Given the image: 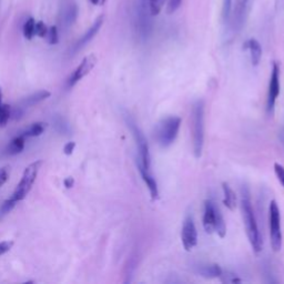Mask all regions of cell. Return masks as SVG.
I'll return each instance as SVG.
<instances>
[{
    "mask_svg": "<svg viewBox=\"0 0 284 284\" xmlns=\"http://www.w3.org/2000/svg\"><path fill=\"white\" fill-rule=\"evenodd\" d=\"M25 141H26V137L22 135L13 139V141L9 143V146L7 148V153L9 155L19 154L22 150L25 149V143H26Z\"/></svg>",
    "mask_w": 284,
    "mask_h": 284,
    "instance_id": "cell-17",
    "label": "cell"
},
{
    "mask_svg": "<svg viewBox=\"0 0 284 284\" xmlns=\"http://www.w3.org/2000/svg\"><path fill=\"white\" fill-rule=\"evenodd\" d=\"M269 222H270V239L271 247L274 252H279L282 248V232L280 210L274 200L271 201L269 207Z\"/></svg>",
    "mask_w": 284,
    "mask_h": 284,
    "instance_id": "cell-6",
    "label": "cell"
},
{
    "mask_svg": "<svg viewBox=\"0 0 284 284\" xmlns=\"http://www.w3.org/2000/svg\"><path fill=\"white\" fill-rule=\"evenodd\" d=\"M127 125L130 128L132 136L135 138V141L138 148V166H140L144 169L150 170L151 167V155H150V150H149V144L146 137H144L143 132L140 130V128L137 126V124L133 121L130 117L127 118Z\"/></svg>",
    "mask_w": 284,
    "mask_h": 284,
    "instance_id": "cell-5",
    "label": "cell"
},
{
    "mask_svg": "<svg viewBox=\"0 0 284 284\" xmlns=\"http://www.w3.org/2000/svg\"><path fill=\"white\" fill-rule=\"evenodd\" d=\"M241 211L243 222H245L246 225L247 235L249 237V241L251 243V247L256 252H260L262 250V239H261L257 219L256 216H254L250 191H249L247 187H243L241 189Z\"/></svg>",
    "mask_w": 284,
    "mask_h": 284,
    "instance_id": "cell-1",
    "label": "cell"
},
{
    "mask_svg": "<svg viewBox=\"0 0 284 284\" xmlns=\"http://www.w3.org/2000/svg\"><path fill=\"white\" fill-rule=\"evenodd\" d=\"M103 20H104V16H100V17H98V18L96 19V21L94 22V25H92L90 27V29L88 31H87L83 38H81L79 42L77 43L76 45V50H79L84 47V46H86L88 43H90L92 39H94L96 37V34L99 32L100 30V28L102 27L103 25Z\"/></svg>",
    "mask_w": 284,
    "mask_h": 284,
    "instance_id": "cell-12",
    "label": "cell"
},
{
    "mask_svg": "<svg viewBox=\"0 0 284 284\" xmlns=\"http://www.w3.org/2000/svg\"><path fill=\"white\" fill-rule=\"evenodd\" d=\"M232 10V0H223L222 6V18L224 21H228Z\"/></svg>",
    "mask_w": 284,
    "mask_h": 284,
    "instance_id": "cell-26",
    "label": "cell"
},
{
    "mask_svg": "<svg viewBox=\"0 0 284 284\" xmlns=\"http://www.w3.org/2000/svg\"><path fill=\"white\" fill-rule=\"evenodd\" d=\"M89 2L95 6H102V5H104V3L107 2V0H89Z\"/></svg>",
    "mask_w": 284,
    "mask_h": 284,
    "instance_id": "cell-34",
    "label": "cell"
},
{
    "mask_svg": "<svg viewBox=\"0 0 284 284\" xmlns=\"http://www.w3.org/2000/svg\"><path fill=\"white\" fill-rule=\"evenodd\" d=\"M181 119L170 115L162 119L155 128V140L162 148H168L175 142L180 129Z\"/></svg>",
    "mask_w": 284,
    "mask_h": 284,
    "instance_id": "cell-3",
    "label": "cell"
},
{
    "mask_svg": "<svg viewBox=\"0 0 284 284\" xmlns=\"http://www.w3.org/2000/svg\"><path fill=\"white\" fill-rule=\"evenodd\" d=\"M97 62H98V59H97L96 55H94V54L85 57L84 60L81 61L80 65L76 68V70H74L73 73L71 74V77L69 78L68 86L73 87L77 83H79L81 79H84L87 74H89V72L95 68Z\"/></svg>",
    "mask_w": 284,
    "mask_h": 284,
    "instance_id": "cell-10",
    "label": "cell"
},
{
    "mask_svg": "<svg viewBox=\"0 0 284 284\" xmlns=\"http://www.w3.org/2000/svg\"><path fill=\"white\" fill-rule=\"evenodd\" d=\"M192 121V147L195 158H200L205 144V102L196 100L191 112Z\"/></svg>",
    "mask_w": 284,
    "mask_h": 284,
    "instance_id": "cell-2",
    "label": "cell"
},
{
    "mask_svg": "<svg viewBox=\"0 0 284 284\" xmlns=\"http://www.w3.org/2000/svg\"><path fill=\"white\" fill-rule=\"evenodd\" d=\"M43 165H44L43 160H37L26 168L24 171V175L21 177L20 182L18 183V185H17L14 193L10 196L11 200L16 202V204H18L19 201L26 199L27 194L30 192V190L32 189V185L34 181H36L37 176L40 171V168H42Z\"/></svg>",
    "mask_w": 284,
    "mask_h": 284,
    "instance_id": "cell-4",
    "label": "cell"
},
{
    "mask_svg": "<svg viewBox=\"0 0 284 284\" xmlns=\"http://www.w3.org/2000/svg\"><path fill=\"white\" fill-rule=\"evenodd\" d=\"M46 38H47L48 43L50 45L58 44V42H59V37H58V29L56 26H52L48 29V33L47 36H46Z\"/></svg>",
    "mask_w": 284,
    "mask_h": 284,
    "instance_id": "cell-25",
    "label": "cell"
},
{
    "mask_svg": "<svg viewBox=\"0 0 284 284\" xmlns=\"http://www.w3.org/2000/svg\"><path fill=\"white\" fill-rule=\"evenodd\" d=\"M48 33V28L45 25L44 21L36 22V34L40 38H46Z\"/></svg>",
    "mask_w": 284,
    "mask_h": 284,
    "instance_id": "cell-27",
    "label": "cell"
},
{
    "mask_svg": "<svg viewBox=\"0 0 284 284\" xmlns=\"http://www.w3.org/2000/svg\"><path fill=\"white\" fill-rule=\"evenodd\" d=\"M74 148H76V142H68L65 148H63V152H65V154L67 155H71Z\"/></svg>",
    "mask_w": 284,
    "mask_h": 284,
    "instance_id": "cell-32",
    "label": "cell"
},
{
    "mask_svg": "<svg viewBox=\"0 0 284 284\" xmlns=\"http://www.w3.org/2000/svg\"><path fill=\"white\" fill-rule=\"evenodd\" d=\"M222 269L218 264H208L202 265L200 268V274L209 279H214V277H220L222 274Z\"/></svg>",
    "mask_w": 284,
    "mask_h": 284,
    "instance_id": "cell-18",
    "label": "cell"
},
{
    "mask_svg": "<svg viewBox=\"0 0 284 284\" xmlns=\"http://www.w3.org/2000/svg\"><path fill=\"white\" fill-rule=\"evenodd\" d=\"M181 241L185 251H191L198 243V232L192 216H187L183 221L181 230Z\"/></svg>",
    "mask_w": 284,
    "mask_h": 284,
    "instance_id": "cell-9",
    "label": "cell"
},
{
    "mask_svg": "<svg viewBox=\"0 0 284 284\" xmlns=\"http://www.w3.org/2000/svg\"><path fill=\"white\" fill-rule=\"evenodd\" d=\"M8 178H9L8 167H5L3 169H0V187H3V185L7 182Z\"/></svg>",
    "mask_w": 284,
    "mask_h": 284,
    "instance_id": "cell-31",
    "label": "cell"
},
{
    "mask_svg": "<svg viewBox=\"0 0 284 284\" xmlns=\"http://www.w3.org/2000/svg\"><path fill=\"white\" fill-rule=\"evenodd\" d=\"M182 0H169L168 3V14H173L179 9V7L181 6Z\"/></svg>",
    "mask_w": 284,
    "mask_h": 284,
    "instance_id": "cell-29",
    "label": "cell"
},
{
    "mask_svg": "<svg viewBox=\"0 0 284 284\" xmlns=\"http://www.w3.org/2000/svg\"><path fill=\"white\" fill-rule=\"evenodd\" d=\"M146 2L149 13L151 16H158L160 14V11L164 8V6L166 4L167 0H144Z\"/></svg>",
    "mask_w": 284,
    "mask_h": 284,
    "instance_id": "cell-21",
    "label": "cell"
},
{
    "mask_svg": "<svg viewBox=\"0 0 284 284\" xmlns=\"http://www.w3.org/2000/svg\"><path fill=\"white\" fill-rule=\"evenodd\" d=\"M217 207L211 200L205 202V214H204V228L207 233L214 232V219H216Z\"/></svg>",
    "mask_w": 284,
    "mask_h": 284,
    "instance_id": "cell-11",
    "label": "cell"
},
{
    "mask_svg": "<svg viewBox=\"0 0 284 284\" xmlns=\"http://www.w3.org/2000/svg\"><path fill=\"white\" fill-rule=\"evenodd\" d=\"M14 246V241H3L0 242V256L10 251V249Z\"/></svg>",
    "mask_w": 284,
    "mask_h": 284,
    "instance_id": "cell-30",
    "label": "cell"
},
{
    "mask_svg": "<svg viewBox=\"0 0 284 284\" xmlns=\"http://www.w3.org/2000/svg\"><path fill=\"white\" fill-rule=\"evenodd\" d=\"M245 49L250 51L252 65L254 67L258 66L260 63L261 57H262V48H261L260 43L256 39H249L248 42L245 44Z\"/></svg>",
    "mask_w": 284,
    "mask_h": 284,
    "instance_id": "cell-14",
    "label": "cell"
},
{
    "mask_svg": "<svg viewBox=\"0 0 284 284\" xmlns=\"http://www.w3.org/2000/svg\"><path fill=\"white\" fill-rule=\"evenodd\" d=\"M63 183H65V187L67 189H70L73 187V184H74V179L72 177H69V178H66L65 179V181H63Z\"/></svg>",
    "mask_w": 284,
    "mask_h": 284,
    "instance_id": "cell-33",
    "label": "cell"
},
{
    "mask_svg": "<svg viewBox=\"0 0 284 284\" xmlns=\"http://www.w3.org/2000/svg\"><path fill=\"white\" fill-rule=\"evenodd\" d=\"M274 172L277 177V180L280 181V183L282 184V187L284 188V167L280 164H275L274 165Z\"/></svg>",
    "mask_w": 284,
    "mask_h": 284,
    "instance_id": "cell-28",
    "label": "cell"
},
{
    "mask_svg": "<svg viewBox=\"0 0 284 284\" xmlns=\"http://www.w3.org/2000/svg\"><path fill=\"white\" fill-rule=\"evenodd\" d=\"M22 31H24V36L27 40H31L36 36V21H34L32 17H30V18H28L25 21Z\"/></svg>",
    "mask_w": 284,
    "mask_h": 284,
    "instance_id": "cell-20",
    "label": "cell"
},
{
    "mask_svg": "<svg viewBox=\"0 0 284 284\" xmlns=\"http://www.w3.org/2000/svg\"><path fill=\"white\" fill-rule=\"evenodd\" d=\"M11 117V108L9 104H3V108L0 110V127H5L7 125Z\"/></svg>",
    "mask_w": 284,
    "mask_h": 284,
    "instance_id": "cell-23",
    "label": "cell"
},
{
    "mask_svg": "<svg viewBox=\"0 0 284 284\" xmlns=\"http://www.w3.org/2000/svg\"><path fill=\"white\" fill-rule=\"evenodd\" d=\"M50 95L51 94L48 90H40V91L36 92V94L27 97L25 100H22L21 107H32V106H34V104H38L39 102L47 99V98L50 97Z\"/></svg>",
    "mask_w": 284,
    "mask_h": 284,
    "instance_id": "cell-16",
    "label": "cell"
},
{
    "mask_svg": "<svg viewBox=\"0 0 284 284\" xmlns=\"http://www.w3.org/2000/svg\"><path fill=\"white\" fill-rule=\"evenodd\" d=\"M222 190H223V205L227 207L229 210L233 211L236 207V195L234 191L231 189L228 183L222 184Z\"/></svg>",
    "mask_w": 284,
    "mask_h": 284,
    "instance_id": "cell-15",
    "label": "cell"
},
{
    "mask_svg": "<svg viewBox=\"0 0 284 284\" xmlns=\"http://www.w3.org/2000/svg\"><path fill=\"white\" fill-rule=\"evenodd\" d=\"M279 94H280V67L276 62H273L270 84H269L268 100H266V111H268L270 115H272L274 112L276 98L279 97Z\"/></svg>",
    "mask_w": 284,
    "mask_h": 284,
    "instance_id": "cell-7",
    "label": "cell"
},
{
    "mask_svg": "<svg viewBox=\"0 0 284 284\" xmlns=\"http://www.w3.org/2000/svg\"><path fill=\"white\" fill-rule=\"evenodd\" d=\"M253 4L254 0H236L232 15V28L234 31H240L246 25Z\"/></svg>",
    "mask_w": 284,
    "mask_h": 284,
    "instance_id": "cell-8",
    "label": "cell"
},
{
    "mask_svg": "<svg viewBox=\"0 0 284 284\" xmlns=\"http://www.w3.org/2000/svg\"><path fill=\"white\" fill-rule=\"evenodd\" d=\"M77 16H78V8L76 5H71L70 7H69L66 11L65 14V22L67 25H71L74 22V20L77 19Z\"/></svg>",
    "mask_w": 284,
    "mask_h": 284,
    "instance_id": "cell-22",
    "label": "cell"
},
{
    "mask_svg": "<svg viewBox=\"0 0 284 284\" xmlns=\"http://www.w3.org/2000/svg\"><path fill=\"white\" fill-rule=\"evenodd\" d=\"M16 202H14L10 198L3 202V205L0 206V218H3L6 214H8L13 209L16 207Z\"/></svg>",
    "mask_w": 284,
    "mask_h": 284,
    "instance_id": "cell-24",
    "label": "cell"
},
{
    "mask_svg": "<svg viewBox=\"0 0 284 284\" xmlns=\"http://www.w3.org/2000/svg\"><path fill=\"white\" fill-rule=\"evenodd\" d=\"M138 169H139V172H140V175L143 179V181L146 182V184H147V187L149 189V192H150V194H151V198L153 200L158 199V196H159L158 183H156L155 179L151 175V172H150V170L144 169V168H142L140 166H138Z\"/></svg>",
    "mask_w": 284,
    "mask_h": 284,
    "instance_id": "cell-13",
    "label": "cell"
},
{
    "mask_svg": "<svg viewBox=\"0 0 284 284\" xmlns=\"http://www.w3.org/2000/svg\"><path fill=\"white\" fill-rule=\"evenodd\" d=\"M46 128H47V124L34 123L30 127H29L28 129H26L24 131V133H21V135L25 136L26 138H28V137H39L45 132Z\"/></svg>",
    "mask_w": 284,
    "mask_h": 284,
    "instance_id": "cell-19",
    "label": "cell"
}]
</instances>
